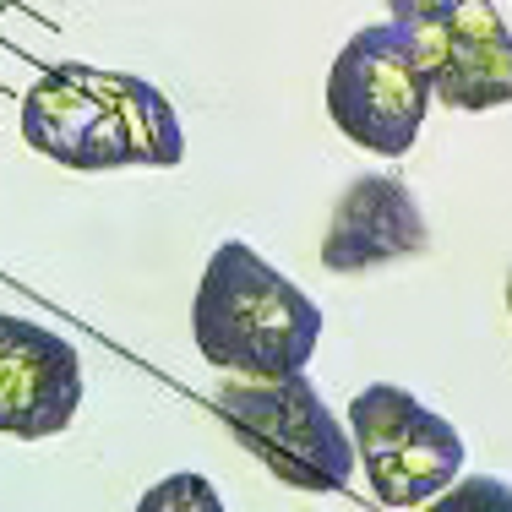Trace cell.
I'll return each mask as SVG.
<instances>
[{"label":"cell","mask_w":512,"mask_h":512,"mask_svg":"<svg viewBox=\"0 0 512 512\" xmlns=\"http://www.w3.org/2000/svg\"><path fill=\"white\" fill-rule=\"evenodd\" d=\"M22 142L77 175L104 169H175L186 158L175 104L131 71L66 60L22 93Z\"/></svg>","instance_id":"cell-1"},{"label":"cell","mask_w":512,"mask_h":512,"mask_svg":"<svg viewBox=\"0 0 512 512\" xmlns=\"http://www.w3.org/2000/svg\"><path fill=\"white\" fill-rule=\"evenodd\" d=\"M191 338L202 360L240 382H284L306 376L322 344V306L289 284L246 240H224L202 267L191 300Z\"/></svg>","instance_id":"cell-2"},{"label":"cell","mask_w":512,"mask_h":512,"mask_svg":"<svg viewBox=\"0 0 512 512\" xmlns=\"http://www.w3.org/2000/svg\"><path fill=\"white\" fill-rule=\"evenodd\" d=\"M218 414L240 436V447L262 463L273 480L295 491H344L355 474L349 425L327 409L311 376L284 382H229L218 387Z\"/></svg>","instance_id":"cell-3"},{"label":"cell","mask_w":512,"mask_h":512,"mask_svg":"<svg viewBox=\"0 0 512 512\" xmlns=\"http://www.w3.org/2000/svg\"><path fill=\"white\" fill-rule=\"evenodd\" d=\"M349 442L382 507H425L463 474V436L393 382H371L349 404Z\"/></svg>","instance_id":"cell-4"},{"label":"cell","mask_w":512,"mask_h":512,"mask_svg":"<svg viewBox=\"0 0 512 512\" xmlns=\"http://www.w3.org/2000/svg\"><path fill=\"white\" fill-rule=\"evenodd\" d=\"M431 82L420 60L409 55L404 33L393 22L360 28L344 50L333 55L327 71V115L355 148L404 158L420 142L425 109H431Z\"/></svg>","instance_id":"cell-5"},{"label":"cell","mask_w":512,"mask_h":512,"mask_svg":"<svg viewBox=\"0 0 512 512\" xmlns=\"http://www.w3.org/2000/svg\"><path fill=\"white\" fill-rule=\"evenodd\" d=\"M387 11L442 104H512V28L496 0H387Z\"/></svg>","instance_id":"cell-6"},{"label":"cell","mask_w":512,"mask_h":512,"mask_svg":"<svg viewBox=\"0 0 512 512\" xmlns=\"http://www.w3.org/2000/svg\"><path fill=\"white\" fill-rule=\"evenodd\" d=\"M82 409V355L66 333L0 311V436L44 442Z\"/></svg>","instance_id":"cell-7"},{"label":"cell","mask_w":512,"mask_h":512,"mask_svg":"<svg viewBox=\"0 0 512 512\" xmlns=\"http://www.w3.org/2000/svg\"><path fill=\"white\" fill-rule=\"evenodd\" d=\"M420 251H431V224L398 175H355L338 191L322 235L327 273H365V267L404 262Z\"/></svg>","instance_id":"cell-8"},{"label":"cell","mask_w":512,"mask_h":512,"mask_svg":"<svg viewBox=\"0 0 512 512\" xmlns=\"http://www.w3.org/2000/svg\"><path fill=\"white\" fill-rule=\"evenodd\" d=\"M137 512H229V507H224V496H218V485L207 480V474L180 469V474H164L158 485H148Z\"/></svg>","instance_id":"cell-9"},{"label":"cell","mask_w":512,"mask_h":512,"mask_svg":"<svg viewBox=\"0 0 512 512\" xmlns=\"http://www.w3.org/2000/svg\"><path fill=\"white\" fill-rule=\"evenodd\" d=\"M420 512H512V485L496 480V474H458Z\"/></svg>","instance_id":"cell-10"},{"label":"cell","mask_w":512,"mask_h":512,"mask_svg":"<svg viewBox=\"0 0 512 512\" xmlns=\"http://www.w3.org/2000/svg\"><path fill=\"white\" fill-rule=\"evenodd\" d=\"M507 311H512V273H507Z\"/></svg>","instance_id":"cell-11"}]
</instances>
